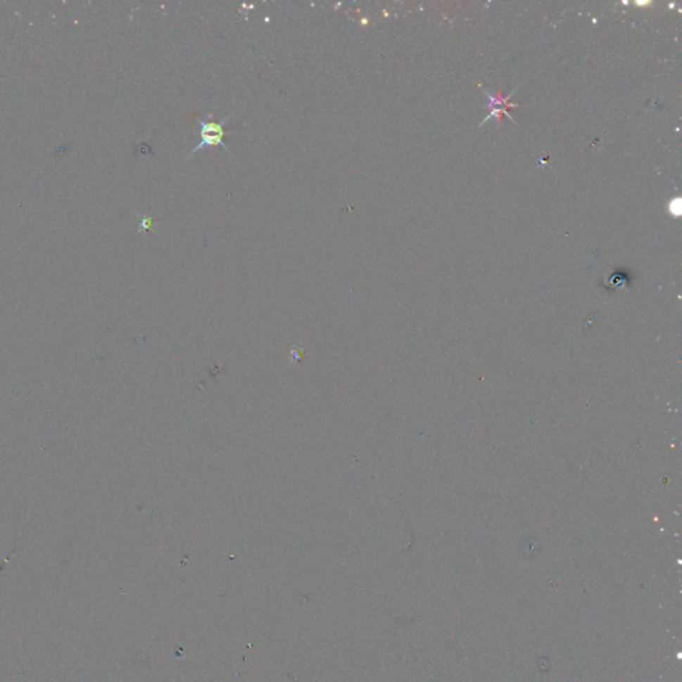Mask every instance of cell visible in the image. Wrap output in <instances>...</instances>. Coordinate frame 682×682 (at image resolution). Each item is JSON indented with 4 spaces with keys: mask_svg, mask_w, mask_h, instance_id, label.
Returning <instances> with one entry per match:
<instances>
[{
    "mask_svg": "<svg viewBox=\"0 0 682 682\" xmlns=\"http://www.w3.org/2000/svg\"><path fill=\"white\" fill-rule=\"evenodd\" d=\"M680 207H681V204H680V200H676V201H670L669 208H670V212H671V215H676V216H678V215H681V213H680Z\"/></svg>",
    "mask_w": 682,
    "mask_h": 682,
    "instance_id": "cell-3",
    "label": "cell"
},
{
    "mask_svg": "<svg viewBox=\"0 0 682 682\" xmlns=\"http://www.w3.org/2000/svg\"><path fill=\"white\" fill-rule=\"evenodd\" d=\"M232 116H234V112H231L227 118H224V120H222V122H204V120H198V125H200V143L187 156V160L191 159L196 152H198L201 149H204V147H216V146H219V147H223L229 155H234L231 152V149H228L225 146V143H224V137H225L224 125H227L228 120H231Z\"/></svg>",
    "mask_w": 682,
    "mask_h": 682,
    "instance_id": "cell-1",
    "label": "cell"
},
{
    "mask_svg": "<svg viewBox=\"0 0 682 682\" xmlns=\"http://www.w3.org/2000/svg\"><path fill=\"white\" fill-rule=\"evenodd\" d=\"M514 91H516V89H514ZM514 91H513V92H512L509 96H503L500 91L497 92L496 95H493V94L486 92V91L484 89V92L486 94V96H488V107H486V108L489 110V115H488V116L485 118L484 120L480 123V125H485L488 120H492V119H493V120H496L497 125H503V122H501V116H503V115H507V118H508L509 120L514 122V120H513V118H512V116H510V115L508 113L509 108H514V107H517V106H519L517 103H509V99H510V96L514 94Z\"/></svg>",
    "mask_w": 682,
    "mask_h": 682,
    "instance_id": "cell-2",
    "label": "cell"
}]
</instances>
